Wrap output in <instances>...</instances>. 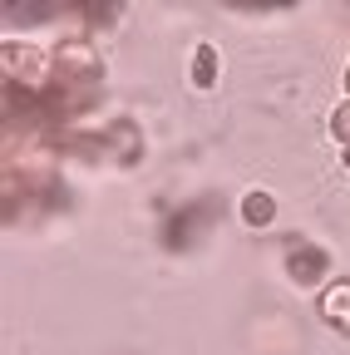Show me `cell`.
Wrapping results in <instances>:
<instances>
[{
  "mask_svg": "<svg viewBox=\"0 0 350 355\" xmlns=\"http://www.w3.org/2000/svg\"><path fill=\"white\" fill-rule=\"evenodd\" d=\"M207 222H212V202H188V207H178V212L168 217L163 242H168L173 252H188V247H193V232H198V227L207 232Z\"/></svg>",
  "mask_w": 350,
  "mask_h": 355,
  "instance_id": "cell-1",
  "label": "cell"
},
{
  "mask_svg": "<svg viewBox=\"0 0 350 355\" xmlns=\"http://www.w3.org/2000/svg\"><path fill=\"white\" fill-rule=\"evenodd\" d=\"M326 266H331V257H326L321 247H311V242H296L291 257H286V272H291V282H301V286H316V282L326 277Z\"/></svg>",
  "mask_w": 350,
  "mask_h": 355,
  "instance_id": "cell-2",
  "label": "cell"
},
{
  "mask_svg": "<svg viewBox=\"0 0 350 355\" xmlns=\"http://www.w3.org/2000/svg\"><path fill=\"white\" fill-rule=\"evenodd\" d=\"M60 10V0H6V20L15 30H30V25H45L50 15Z\"/></svg>",
  "mask_w": 350,
  "mask_h": 355,
  "instance_id": "cell-3",
  "label": "cell"
},
{
  "mask_svg": "<svg viewBox=\"0 0 350 355\" xmlns=\"http://www.w3.org/2000/svg\"><path fill=\"white\" fill-rule=\"evenodd\" d=\"M123 0H60V10H74L79 20H89V25H114Z\"/></svg>",
  "mask_w": 350,
  "mask_h": 355,
  "instance_id": "cell-4",
  "label": "cell"
},
{
  "mask_svg": "<svg viewBox=\"0 0 350 355\" xmlns=\"http://www.w3.org/2000/svg\"><path fill=\"white\" fill-rule=\"evenodd\" d=\"M242 217L252 222V227H267V222L277 217V202H272V193H252V198H242Z\"/></svg>",
  "mask_w": 350,
  "mask_h": 355,
  "instance_id": "cell-5",
  "label": "cell"
},
{
  "mask_svg": "<svg viewBox=\"0 0 350 355\" xmlns=\"http://www.w3.org/2000/svg\"><path fill=\"white\" fill-rule=\"evenodd\" d=\"M193 79L198 84L217 79V50H212V44H198V50H193Z\"/></svg>",
  "mask_w": 350,
  "mask_h": 355,
  "instance_id": "cell-6",
  "label": "cell"
},
{
  "mask_svg": "<svg viewBox=\"0 0 350 355\" xmlns=\"http://www.w3.org/2000/svg\"><path fill=\"white\" fill-rule=\"evenodd\" d=\"M227 6H247V10H281V6H296V0H227Z\"/></svg>",
  "mask_w": 350,
  "mask_h": 355,
  "instance_id": "cell-7",
  "label": "cell"
},
{
  "mask_svg": "<svg viewBox=\"0 0 350 355\" xmlns=\"http://www.w3.org/2000/svg\"><path fill=\"white\" fill-rule=\"evenodd\" d=\"M331 128H335V139H350V104H345V109L331 119Z\"/></svg>",
  "mask_w": 350,
  "mask_h": 355,
  "instance_id": "cell-8",
  "label": "cell"
}]
</instances>
